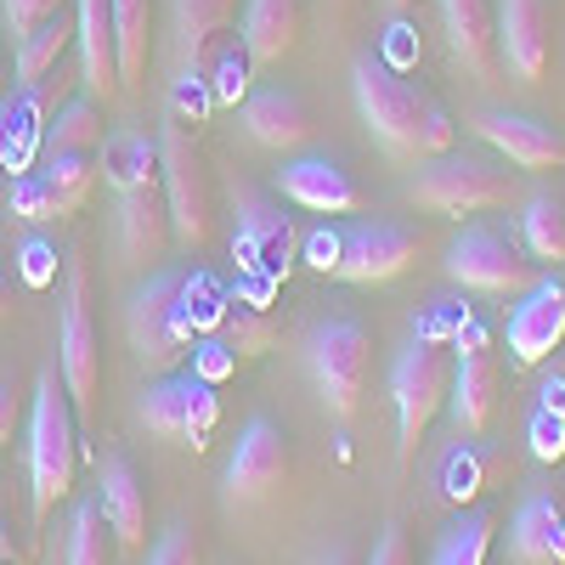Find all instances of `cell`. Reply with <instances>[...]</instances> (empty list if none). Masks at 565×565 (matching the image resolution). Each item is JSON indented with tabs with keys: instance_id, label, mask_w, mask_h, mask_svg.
<instances>
[{
	"instance_id": "6da1fadb",
	"label": "cell",
	"mask_w": 565,
	"mask_h": 565,
	"mask_svg": "<svg viewBox=\"0 0 565 565\" xmlns=\"http://www.w3.org/2000/svg\"><path fill=\"white\" fill-rule=\"evenodd\" d=\"M351 97H356L367 136L396 164H424V159L458 148V125L441 108V97L430 85H418L402 63H391L385 52L351 57Z\"/></svg>"
},
{
	"instance_id": "7a4b0ae2",
	"label": "cell",
	"mask_w": 565,
	"mask_h": 565,
	"mask_svg": "<svg viewBox=\"0 0 565 565\" xmlns=\"http://www.w3.org/2000/svg\"><path fill=\"white\" fill-rule=\"evenodd\" d=\"M79 469V436H74V402L63 391L57 367H40L29 396V514L34 526L52 521V509L74 492Z\"/></svg>"
},
{
	"instance_id": "3957f363",
	"label": "cell",
	"mask_w": 565,
	"mask_h": 565,
	"mask_svg": "<svg viewBox=\"0 0 565 565\" xmlns=\"http://www.w3.org/2000/svg\"><path fill=\"white\" fill-rule=\"evenodd\" d=\"M238 0H170V29H164V63H170V114L175 119H204L215 108L210 90V57L232 29Z\"/></svg>"
},
{
	"instance_id": "277c9868",
	"label": "cell",
	"mask_w": 565,
	"mask_h": 565,
	"mask_svg": "<svg viewBox=\"0 0 565 565\" xmlns=\"http://www.w3.org/2000/svg\"><path fill=\"white\" fill-rule=\"evenodd\" d=\"M125 340L136 351V362L148 373H175L186 356H193L199 328L186 317V271L164 266L148 271V282H136L125 300Z\"/></svg>"
},
{
	"instance_id": "5b68a950",
	"label": "cell",
	"mask_w": 565,
	"mask_h": 565,
	"mask_svg": "<svg viewBox=\"0 0 565 565\" xmlns=\"http://www.w3.org/2000/svg\"><path fill=\"white\" fill-rule=\"evenodd\" d=\"M509 199H514V175L498 159L476 153V148H447L436 159H424L418 175L407 181V204L452 215V221L509 210Z\"/></svg>"
},
{
	"instance_id": "8992f818",
	"label": "cell",
	"mask_w": 565,
	"mask_h": 565,
	"mask_svg": "<svg viewBox=\"0 0 565 565\" xmlns=\"http://www.w3.org/2000/svg\"><path fill=\"white\" fill-rule=\"evenodd\" d=\"M452 391V362L447 345L436 334H413L396 356H391V407H396V463L407 469L424 430L436 424V413L447 407Z\"/></svg>"
},
{
	"instance_id": "52a82bcc",
	"label": "cell",
	"mask_w": 565,
	"mask_h": 565,
	"mask_svg": "<svg viewBox=\"0 0 565 565\" xmlns=\"http://www.w3.org/2000/svg\"><path fill=\"white\" fill-rule=\"evenodd\" d=\"M300 356H306V373H311L328 418L351 424V413L367 391V373H373V334L356 317H328V322L306 328Z\"/></svg>"
},
{
	"instance_id": "ba28073f",
	"label": "cell",
	"mask_w": 565,
	"mask_h": 565,
	"mask_svg": "<svg viewBox=\"0 0 565 565\" xmlns=\"http://www.w3.org/2000/svg\"><path fill=\"white\" fill-rule=\"evenodd\" d=\"M57 373L74 402V418L97 413L103 396V340L90 328V271L79 249L63 255V317H57Z\"/></svg>"
},
{
	"instance_id": "9c48e42d",
	"label": "cell",
	"mask_w": 565,
	"mask_h": 565,
	"mask_svg": "<svg viewBox=\"0 0 565 565\" xmlns=\"http://www.w3.org/2000/svg\"><path fill=\"white\" fill-rule=\"evenodd\" d=\"M447 277L458 289H476V295H492V300H514L526 295L532 282L543 277L537 260L526 255V244L514 232L492 226V221H469L458 238L447 244Z\"/></svg>"
},
{
	"instance_id": "30bf717a",
	"label": "cell",
	"mask_w": 565,
	"mask_h": 565,
	"mask_svg": "<svg viewBox=\"0 0 565 565\" xmlns=\"http://www.w3.org/2000/svg\"><path fill=\"white\" fill-rule=\"evenodd\" d=\"M159 186H164V210H170L175 244H181L186 255L204 249V244H210L215 199H210L204 153H199V141L181 130V119H164V125H159Z\"/></svg>"
},
{
	"instance_id": "8fae6325",
	"label": "cell",
	"mask_w": 565,
	"mask_h": 565,
	"mask_svg": "<svg viewBox=\"0 0 565 565\" xmlns=\"http://www.w3.org/2000/svg\"><path fill=\"white\" fill-rule=\"evenodd\" d=\"M136 418L148 424L159 441L204 452L210 436H215V418H221V396H215L210 380H199V373H159V380L141 391Z\"/></svg>"
},
{
	"instance_id": "7c38bea8",
	"label": "cell",
	"mask_w": 565,
	"mask_h": 565,
	"mask_svg": "<svg viewBox=\"0 0 565 565\" xmlns=\"http://www.w3.org/2000/svg\"><path fill=\"white\" fill-rule=\"evenodd\" d=\"M452 391H447V407H452V424L463 436H481L492 413H498V380H503V362H498V340L487 334L481 322H458L452 334Z\"/></svg>"
},
{
	"instance_id": "4fadbf2b",
	"label": "cell",
	"mask_w": 565,
	"mask_h": 565,
	"mask_svg": "<svg viewBox=\"0 0 565 565\" xmlns=\"http://www.w3.org/2000/svg\"><path fill=\"white\" fill-rule=\"evenodd\" d=\"M232 215H238V232H232V255H238L244 277H266L282 282L295 260V221L282 215L277 204H266L255 186H232Z\"/></svg>"
},
{
	"instance_id": "5bb4252c",
	"label": "cell",
	"mask_w": 565,
	"mask_h": 565,
	"mask_svg": "<svg viewBox=\"0 0 565 565\" xmlns=\"http://www.w3.org/2000/svg\"><path fill=\"white\" fill-rule=\"evenodd\" d=\"M418 226L407 221H351L340 232V266L334 277L340 282H362V289H373V282H391L402 277L413 260H418Z\"/></svg>"
},
{
	"instance_id": "9a60e30c",
	"label": "cell",
	"mask_w": 565,
	"mask_h": 565,
	"mask_svg": "<svg viewBox=\"0 0 565 565\" xmlns=\"http://www.w3.org/2000/svg\"><path fill=\"white\" fill-rule=\"evenodd\" d=\"M289 469H295L289 436H282L266 413L249 418L238 447H232V458H226V476H221L226 503H260V498H271L282 481H289Z\"/></svg>"
},
{
	"instance_id": "2e32d148",
	"label": "cell",
	"mask_w": 565,
	"mask_h": 565,
	"mask_svg": "<svg viewBox=\"0 0 565 565\" xmlns=\"http://www.w3.org/2000/svg\"><path fill=\"white\" fill-rule=\"evenodd\" d=\"M565 340V277H537L526 295H514L509 328H503V345L514 367H537L559 351Z\"/></svg>"
},
{
	"instance_id": "e0dca14e",
	"label": "cell",
	"mask_w": 565,
	"mask_h": 565,
	"mask_svg": "<svg viewBox=\"0 0 565 565\" xmlns=\"http://www.w3.org/2000/svg\"><path fill=\"white\" fill-rule=\"evenodd\" d=\"M498 63L514 85H537L554 52V7L548 0H498Z\"/></svg>"
},
{
	"instance_id": "ac0fdd59",
	"label": "cell",
	"mask_w": 565,
	"mask_h": 565,
	"mask_svg": "<svg viewBox=\"0 0 565 565\" xmlns=\"http://www.w3.org/2000/svg\"><path fill=\"white\" fill-rule=\"evenodd\" d=\"M476 136L498 159L514 170H565V130L537 119V114H514V108H481Z\"/></svg>"
},
{
	"instance_id": "d6986e66",
	"label": "cell",
	"mask_w": 565,
	"mask_h": 565,
	"mask_svg": "<svg viewBox=\"0 0 565 565\" xmlns=\"http://www.w3.org/2000/svg\"><path fill=\"white\" fill-rule=\"evenodd\" d=\"M277 193L282 204H300L311 215H351L362 204V186L351 181V170L328 153H300L277 170Z\"/></svg>"
},
{
	"instance_id": "ffe728a7",
	"label": "cell",
	"mask_w": 565,
	"mask_h": 565,
	"mask_svg": "<svg viewBox=\"0 0 565 565\" xmlns=\"http://www.w3.org/2000/svg\"><path fill=\"white\" fill-rule=\"evenodd\" d=\"M441 29H447L452 63L476 79V85H498L503 63H498V18H492V0H441Z\"/></svg>"
},
{
	"instance_id": "44dd1931",
	"label": "cell",
	"mask_w": 565,
	"mask_h": 565,
	"mask_svg": "<svg viewBox=\"0 0 565 565\" xmlns=\"http://www.w3.org/2000/svg\"><path fill=\"white\" fill-rule=\"evenodd\" d=\"M170 210H164V186L159 175L119 193V215H114V244H119V260L125 266H148L170 249Z\"/></svg>"
},
{
	"instance_id": "7402d4cb",
	"label": "cell",
	"mask_w": 565,
	"mask_h": 565,
	"mask_svg": "<svg viewBox=\"0 0 565 565\" xmlns=\"http://www.w3.org/2000/svg\"><path fill=\"white\" fill-rule=\"evenodd\" d=\"M74 45L79 85L90 103L119 97V52H114V0H74Z\"/></svg>"
},
{
	"instance_id": "603a6c76",
	"label": "cell",
	"mask_w": 565,
	"mask_h": 565,
	"mask_svg": "<svg viewBox=\"0 0 565 565\" xmlns=\"http://www.w3.org/2000/svg\"><path fill=\"white\" fill-rule=\"evenodd\" d=\"M97 503H103V521H108L119 548H141V543H148V487H141L136 463L125 452L103 458V469H97Z\"/></svg>"
},
{
	"instance_id": "cb8c5ba5",
	"label": "cell",
	"mask_w": 565,
	"mask_h": 565,
	"mask_svg": "<svg viewBox=\"0 0 565 565\" xmlns=\"http://www.w3.org/2000/svg\"><path fill=\"white\" fill-rule=\"evenodd\" d=\"M509 559L514 565H565V509L554 492H526L509 521Z\"/></svg>"
},
{
	"instance_id": "d4e9b609",
	"label": "cell",
	"mask_w": 565,
	"mask_h": 565,
	"mask_svg": "<svg viewBox=\"0 0 565 565\" xmlns=\"http://www.w3.org/2000/svg\"><path fill=\"white\" fill-rule=\"evenodd\" d=\"M244 130H249L255 148L295 153V148H306V141H311L317 125H311V108H306L300 90L271 85V90H255V97L244 103Z\"/></svg>"
},
{
	"instance_id": "484cf974",
	"label": "cell",
	"mask_w": 565,
	"mask_h": 565,
	"mask_svg": "<svg viewBox=\"0 0 565 565\" xmlns=\"http://www.w3.org/2000/svg\"><path fill=\"white\" fill-rule=\"evenodd\" d=\"M300 0H244V23H238V40H244V57L249 68H271L282 63L300 45Z\"/></svg>"
},
{
	"instance_id": "4316f807",
	"label": "cell",
	"mask_w": 565,
	"mask_h": 565,
	"mask_svg": "<svg viewBox=\"0 0 565 565\" xmlns=\"http://www.w3.org/2000/svg\"><path fill=\"white\" fill-rule=\"evenodd\" d=\"M45 136V97L40 85H18L12 97H0V170H29Z\"/></svg>"
},
{
	"instance_id": "83f0119b",
	"label": "cell",
	"mask_w": 565,
	"mask_h": 565,
	"mask_svg": "<svg viewBox=\"0 0 565 565\" xmlns=\"http://www.w3.org/2000/svg\"><path fill=\"white\" fill-rule=\"evenodd\" d=\"M103 181L114 186V193H130V186L153 181L159 175V136L136 130V125H119L103 136Z\"/></svg>"
},
{
	"instance_id": "f1b7e54d",
	"label": "cell",
	"mask_w": 565,
	"mask_h": 565,
	"mask_svg": "<svg viewBox=\"0 0 565 565\" xmlns=\"http://www.w3.org/2000/svg\"><path fill=\"white\" fill-rule=\"evenodd\" d=\"M114 52H119V90L148 79L153 57V0H114Z\"/></svg>"
},
{
	"instance_id": "f546056e",
	"label": "cell",
	"mask_w": 565,
	"mask_h": 565,
	"mask_svg": "<svg viewBox=\"0 0 565 565\" xmlns=\"http://www.w3.org/2000/svg\"><path fill=\"white\" fill-rule=\"evenodd\" d=\"M521 244L537 266H565V193L559 186H537L521 204Z\"/></svg>"
},
{
	"instance_id": "4dcf8cb0",
	"label": "cell",
	"mask_w": 565,
	"mask_h": 565,
	"mask_svg": "<svg viewBox=\"0 0 565 565\" xmlns=\"http://www.w3.org/2000/svg\"><path fill=\"white\" fill-rule=\"evenodd\" d=\"M68 45H74V18H68V12H52L34 34H23V40H18L12 79H18V85H40L45 74H52V68L63 63Z\"/></svg>"
},
{
	"instance_id": "1f68e13d",
	"label": "cell",
	"mask_w": 565,
	"mask_h": 565,
	"mask_svg": "<svg viewBox=\"0 0 565 565\" xmlns=\"http://www.w3.org/2000/svg\"><path fill=\"white\" fill-rule=\"evenodd\" d=\"M103 108L90 103V97H79V103H68V108H57V119L45 125V136H40V159L45 153H103Z\"/></svg>"
},
{
	"instance_id": "d6a6232c",
	"label": "cell",
	"mask_w": 565,
	"mask_h": 565,
	"mask_svg": "<svg viewBox=\"0 0 565 565\" xmlns=\"http://www.w3.org/2000/svg\"><path fill=\"white\" fill-rule=\"evenodd\" d=\"M498 481V458L481 447V441H458L447 458H441V498L447 503H469V498H481L487 487Z\"/></svg>"
},
{
	"instance_id": "836d02e7",
	"label": "cell",
	"mask_w": 565,
	"mask_h": 565,
	"mask_svg": "<svg viewBox=\"0 0 565 565\" xmlns=\"http://www.w3.org/2000/svg\"><path fill=\"white\" fill-rule=\"evenodd\" d=\"M492 532H498V514H492V509H469V514H458V521L436 537L430 565H487Z\"/></svg>"
},
{
	"instance_id": "e575fe53",
	"label": "cell",
	"mask_w": 565,
	"mask_h": 565,
	"mask_svg": "<svg viewBox=\"0 0 565 565\" xmlns=\"http://www.w3.org/2000/svg\"><path fill=\"white\" fill-rule=\"evenodd\" d=\"M114 532L103 521V503H74L68 532H63V565H114Z\"/></svg>"
},
{
	"instance_id": "d590c367",
	"label": "cell",
	"mask_w": 565,
	"mask_h": 565,
	"mask_svg": "<svg viewBox=\"0 0 565 565\" xmlns=\"http://www.w3.org/2000/svg\"><path fill=\"white\" fill-rule=\"evenodd\" d=\"M40 175L52 181V193L68 204V215H79V204L90 199V186H97V175H103V159L97 153H45Z\"/></svg>"
},
{
	"instance_id": "8d00e7d4",
	"label": "cell",
	"mask_w": 565,
	"mask_h": 565,
	"mask_svg": "<svg viewBox=\"0 0 565 565\" xmlns=\"http://www.w3.org/2000/svg\"><path fill=\"white\" fill-rule=\"evenodd\" d=\"M215 334H221V340L232 345V356H266V351L277 345V322H271L266 311L244 306V300H232Z\"/></svg>"
},
{
	"instance_id": "74e56055",
	"label": "cell",
	"mask_w": 565,
	"mask_h": 565,
	"mask_svg": "<svg viewBox=\"0 0 565 565\" xmlns=\"http://www.w3.org/2000/svg\"><path fill=\"white\" fill-rule=\"evenodd\" d=\"M7 210L18 215V221H68V204L52 193V181H45L40 170H23V175H12V186H7Z\"/></svg>"
},
{
	"instance_id": "f35d334b",
	"label": "cell",
	"mask_w": 565,
	"mask_h": 565,
	"mask_svg": "<svg viewBox=\"0 0 565 565\" xmlns=\"http://www.w3.org/2000/svg\"><path fill=\"white\" fill-rule=\"evenodd\" d=\"M141 565H199V532L193 521H170V532L148 548V559Z\"/></svg>"
},
{
	"instance_id": "ab89813d",
	"label": "cell",
	"mask_w": 565,
	"mask_h": 565,
	"mask_svg": "<svg viewBox=\"0 0 565 565\" xmlns=\"http://www.w3.org/2000/svg\"><path fill=\"white\" fill-rule=\"evenodd\" d=\"M52 12H63V0H0V23H7V34H12V40L34 34Z\"/></svg>"
},
{
	"instance_id": "60d3db41",
	"label": "cell",
	"mask_w": 565,
	"mask_h": 565,
	"mask_svg": "<svg viewBox=\"0 0 565 565\" xmlns=\"http://www.w3.org/2000/svg\"><path fill=\"white\" fill-rule=\"evenodd\" d=\"M232 367H238V356H232V345H226L221 334H204V340H193V373H199V380L221 385Z\"/></svg>"
},
{
	"instance_id": "b9f144b4",
	"label": "cell",
	"mask_w": 565,
	"mask_h": 565,
	"mask_svg": "<svg viewBox=\"0 0 565 565\" xmlns=\"http://www.w3.org/2000/svg\"><path fill=\"white\" fill-rule=\"evenodd\" d=\"M18 266H23V282H29V289H45V282L57 277V249H52V244H40V238H29Z\"/></svg>"
},
{
	"instance_id": "7bdbcfd3",
	"label": "cell",
	"mask_w": 565,
	"mask_h": 565,
	"mask_svg": "<svg viewBox=\"0 0 565 565\" xmlns=\"http://www.w3.org/2000/svg\"><path fill=\"white\" fill-rule=\"evenodd\" d=\"M362 565H413V548H407V532L402 526H385L380 543H373V554Z\"/></svg>"
},
{
	"instance_id": "ee69618b",
	"label": "cell",
	"mask_w": 565,
	"mask_h": 565,
	"mask_svg": "<svg viewBox=\"0 0 565 565\" xmlns=\"http://www.w3.org/2000/svg\"><path fill=\"white\" fill-rule=\"evenodd\" d=\"M306 260H311L317 271H334V266H340V232H334V226L311 232V238H306Z\"/></svg>"
},
{
	"instance_id": "f6af8a7d",
	"label": "cell",
	"mask_w": 565,
	"mask_h": 565,
	"mask_svg": "<svg viewBox=\"0 0 565 565\" xmlns=\"http://www.w3.org/2000/svg\"><path fill=\"white\" fill-rule=\"evenodd\" d=\"M18 418H23V396H18V385L0 380V452H7V441H12V430H18Z\"/></svg>"
},
{
	"instance_id": "bcb514c9",
	"label": "cell",
	"mask_w": 565,
	"mask_h": 565,
	"mask_svg": "<svg viewBox=\"0 0 565 565\" xmlns=\"http://www.w3.org/2000/svg\"><path fill=\"white\" fill-rule=\"evenodd\" d=\"M317 7H322V34L334 40V34H345V18H351L356 0H317Z\"/></svg>"
},
{
	"instance_id": "7dc6e473",
	"label": "cell",
	"mask_w": 565,
	"mask_h": 565,
	"mask_svg": "<svg viewBox=\"0 0 565 565\" xmlns=\"http://www.w3.org/2000/svg\"><path fill=\"white\" fill-rule=\"evenodd\" d=\"M311 565H362V559H356V548H351V543H334L328 554H317Z\"/></svg>"
},
{
	"instance_id": "c3c4849f",
	"label": "cell",
	"mask_w": 565,
	"mask_h": 565,
	"mask_svg": "<svg viewBox=\"0 0 565 565\" xmlns=\"http://www.w3.org/2000/svg\"><path fill=\"white\" fill-rule=\"evenodd\" d=\"M12 322V282H7V271H0V328Z\"/></svg>"
},
{
	"instance_id": "681fc988",
	"label": "cell",
	"mask_w": 565,
	"mask_h": 565,
	"mask_svg": "<svg viewBox=\"0 0 565 565\" xmlns=\"http://www.w3.org/2000/svg\"><path fill=\"white\" fill-rule=\"evenodd\" d=\"M0 559H12V565H18V543H12V532H7V526H0Z\"/></svg>"
},
{
	"instance_id": "f907efd6",
	"label": "cell",
	"mask_w": 565,
	"mask_h": 565,
	"mask_svg": "<svg viewBox=\"0 0 565 565\" xmlns=\"http://www.w3.org/2000/svg\"><path fill=\"white\" fill-rule=\"evenodd\" d=\"M407 7H413V0H385V12H391V18H402Z\"/></svg>"
},
{
	"instance_id": "816d5d0a",
	"label": "cell",
	"mask_w": 565,
	"mask_h": 565,
	"mask_svg": "<svg viewBox=\"0 0 565 565\" xmlns=\"http://www.w3.org/2000/svg\"><path fill=\"white\" fill-rule=\"evenodd\" d=\"M0 97H7V68H0Z\"/></svg>"
},
{
	"instance_id": "f5cc1de1",
	"label": "cell",
	"mask_w": 565,
	"mask_h": 565,
	"mask_svg": "<svg viewBox=\"0 0 565 565\" xmlns=\"http://www.w3.org/2000/svg\"><path fill=\"white\" fill-rule=\"evenodd\" d=\"M0 565H12V559H0Z\"/></svg>"
}]
</instances>
